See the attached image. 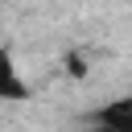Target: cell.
<instances>
[{"label": "cell", "instance_id": "6da1fadb", "mask_svg": "<svg viewBox=\"0 0 132 132\" xmlns=\"http://www.w3.org/2000/svg\"><path fill=\"white\" fill-rule=\"evenodd\" d=\"M0 99H4V103L29 99V82L21 78V66H16L12 50H0Z\"/></svg>", "mask_w": 132, "mask_h": 132}, {"label": "cell", "instance_id": "7a4b0ae2", "mask_svg": "<svg viewBox=\"0 0 132 132\" xmlns=\"http://www.w3.org/2000/svg\"><path fill=\"white\" fill-rule=\"evenodd\" d=\"M91 124L116 128V132H132V95H120V99L103 103L99 111H91Z\"/></svg>", "mask_w": 132, "mask_h": 132}]
</instances>
